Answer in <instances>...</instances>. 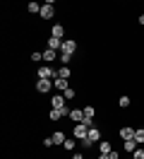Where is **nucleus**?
Returning <instances> with one entry per match:
<instances>
[{
  "instance_id": "nucleus-1",
  "label": "nucleus",
  "mask_w": 144,
  "mask_h": 159,
  "mask_svg": "<svg viewBox=\"0 0 144 159\" xmlns=\"http://www.w3.org/2000/svg\"><path fill=\"white\" fill-rule=\"evenodd\" d=\"M43 22H48V20H53L55 17V0H46L43 2V7H41V15H38Z\"/></svg>"
},
{
  "instance_id": "nucleus-2",
  "label": "nucleus",
  "mask_w": 144,
  "mask_h": 159,
  "mask_svg": "<svg viewBox=\"0 0 144 159\" xmlns=\"http://www.w3.org/2000/svg\"><path fill=\"white\" fill-rule=\"evenodd\" d=\"M38 80H55L58 77V68H53V65H41V68L36 70Z\"/></svg>"
},
{
  "instance_id": "nucleus-3",
  "label": "nucleus",
  "mask_w": 144,
  "mask_h": 159,
  "mask_svg": "<svg viewBox=\"0 0 144 159\" xmlns=\"http://www.w3.org/2000/svg\"><path fill=\"white\" fill-rule=\"evenodd\" d=\"M86 135H89V125H84V123H75L72 125V138L75 140H86Z\"/></svg>"
},
{
  "instance_id": "nucleus-4",
  "label": "nucleus",
  "mask_w": 144,
  "mask_h": 159,
  "mask_svg": "<svg viewBox=\"0 0 144 159\" xmlns=\"http://www.w3.org/2000/svg\"><path fill=\"white\" fill-rule=\"evenodd\" d=\"M77 51H79V43H77V39H70V36H67V39L63 41V51H60V53H70V56H75Z\"/></svg>"
},
{
  "instance_id": "nucleus-5",
  "label": "nucleus",
  "mask_w": 144,
  "mask_h": 159,
  "mask_svg": "<svg viewBox=\"0 0 144 159\" xmlns=\"http://www.w3.org/2000/svg\"><path fill=\"white\" fill-rule=\"evenodd\" d=\"M34 89H36L38 94H48V92L53 89V80H36Z\"/></svg>"
},
{
  "instance_id": "nucleus-6",
  "label": "nucleus",
  "mask_w": 144,
  "mask_h": 159,
  "mask_svg": "<svg viewBox=\"0 0 144 159\" xmlns=\"http://www.w3.org/2000/svg\"><path fill=\"white\" fill-rule=\"evenodd\" d=\"M67 29H65V24H63V22H58V24H53V27H50V36H55V39H63L65 41L67 36Z\"/></svg>"
},
{
  "instance_id": "nucleus-7",
  "label": "nucleus",
  "mask_w": 144,
  "mask_h": 159,
  "mask_svg": "<svg viewBox=\"0 0 144 159\" xmlns=\"http://www.w3.org/2000/svg\"><path fill=\"white\" fill-rule=\"evenodd\" d=\"M67 118L72 123H84V106H77V109H70V116Z\"/></svg>"
},
{
  "instance_id": "nucleus-8",
  "label": "nucleus",
  "mask_w": 144,
  "mask_h": 159,
  "mask_svg": "<svg viewBox=\"0 0 144 159\" xmlns=\"http://www.w3.org/2000/svg\"><path fill=\"white\" fill-rule=\"evenodd\" d=\"M50 109H67V99L63 94H53L50 97Z\"/></svg>"
},
{
  "instance_id": "nucleus-9",
  "label": "nucleus",
  "mask_w": 144,
  "mask_h": 159,
  "mask_svg": "<svg viewBox=\"0 0 144 159\" xmlns=\"http://www.w3.org/2000/svg\"><path fill=\"white\" fill-rule=\"evenodd\" d=\"M46 48H50V51H63V39H55V36H48L46 39Z\"/></svg>"
},
{
  "instance_id": "nucleus-10",
  "label": "nucleus",
  "mask_w": 144,
  "mask_h": 159,
  "mask_svg": "<svg viewBox=\"0 0 144 159\" xmlns=\"http://www.w3.org/2000/svg\"><path fill=\"white\" fill-rule=\"evenodd\" d=\"M118 138H120V140H132L134 138V128H132V125H120Z\"/></svg>"
},
{
  "instance_id": "nucleus-11",
  "label": "nucleus",
  "mask_w": 144,
  "mask_h": 159,
  "mask_svg": "<svg viewBox=\"0 0 144 159\" xmlns=\"http://www.w3.org/2000/svg\"><path fill=\"white\" fill-rule=\"evenodd\" d=\"M67 87H70V80H63V77H55V80H53V89H55L58 94H63Z\"/></svg>"
},
{
  "instance_id": "nucleus-12",
  "label": "nucleus",
  "mask_w": 144,
  "mask_h": 159,
  "mask_svg": "<svg viewBox=\"0 0 144 159\" xmlns=\"http://www.w3.org/2000/svg\"><path fill=\"white\" fill-rule=\"evenodd\" d=\"M43 60H46V63H55V60H60V53H58V51H50V48H43Z\"/></svg>"
},
{
  "instance_id": "nucleus-13",
  "label": "nucleus",
  "mask_w": 144,
  "mask_h": 159,
  "mask_svg": "<svg viewBox=\"0 0 144 159\" xmlns=\"http://www.w3.org/2000/svg\"><path fill=\"white\" fill-rule=\"evenodd\" d=\"M113 145H111V140H101V142H98V154H111V152H113Z\"/></svg>"
},
{
  "instance_id": "nucleus-14",
  "label": "nucleus",
  "mask_w": 144,
  "mask_h": 159,
  "mask_svg": "<svg viewBox=\"0 0 144 159\" xmlns=\"http://www.w3.org/2000/svg\"><path fill=\"white\" fill-rule=\"evenodd\" d=\"M50 138H53V142H55L58 147H63V145H65V140H67V135L63 133V130H55V133H53Z\"/></svg>"
},
{
  "instance_id": "nucleus-15",
  "label": "nucleus",
  "mask_w": 144,
  "mask_h": 159,
  "mask_svg": "<svg viewBox=\"0 0 144 159\" xmlns=\"http://www.w3.org/2000/svg\"><path fill=\"white\" fill-rule=\"evenodd\" d=\"M137 147H139V145H137L134 140H123V149H125V154H130V157H132V152H134Z\"/></svg>"
},
{
  "instance_id": "nucleus-16",
  "label": "nucleus",
  "mask_w": 144,
  "mask_h": 159,
  "mask_svg": "<svg viewBox=\"0 0 144 159\" xmlns=\"http://www.w3.org/2000/svg\"><path fill=\"white\" fill-rule=\"evenodd\" d=\"M58 77L70 80V77H72V68H70V65H60V68H58Z\"/></svg>"
},
{
  "instance_id": "nucleus-17",
  "label": "nucleus",
  "mask_w": 144,
  "mask_h": 159,
  "mask_svg": "<svg viewBox=\"0 0 144 159\" xmlns=\"http://www.w3.org/2000/svg\"><path fill=\"white\" fill-rule=\"evenodd\" d=\"M41 7H43L41 2H29V5H27V12H29V15H41Z\"/></svg>"
},
{
  "instance_id": "nucleus-18",
  "label": "nucleus",
  "mask_w": 144,
  "mask_h": 159,
  "mask_svg": "<svg viewBox=\"0 0 144 159\" xmlns=\"http://www.w3.org/2000/svg\"><path fill=\"white\" fill-rule=\"evenodd\" d=\"M134 142H137V145H139V147H142L144 145V128H134Z\"/></svg>"
},
{
  "instance_id": "nucleus-19",
  "label": "nucleus",
  "mask_w": 144,
  "mask_h": 159,
  "mask_svg": "<svg viewBox=\"0 0 144 159\" xmlns=\"http://www.w3.org/2000/svg\"><path fill=\"white\" fill-rule=\"evenodd\" d=\"M115 104H118V106H120V109H127V106H130V104H132V99H130V97H127V94H123V97H118V101H115Z\"/></svg>"
},
{
  "instance_id": "nucleus-20",
  "label": "nucleus",
  "mask_w": 144,
  "mask_h": 159,
  "mask_svg": "<svg viewBox=\"0 0 144 159\" xmlns=\"http://www.w3.org/2000/svg\"><path fill=\"white\" fill-rule=\"evenodd\" d=\"M63 149H65V152H75V149H77V140H70V138H67L65 145H63Z\"/></svg>"
},
{
  "instance_id": "nucleus-21",
  "label": "nucleus",
  "mask_w": 144,
  "mask_h": 159,
  "mask_svg": "<svg viewBox=\"0 0 144 159\" xmlns=\"http://www.w3.org/2000/svg\"><path fill=\"white\" fill-rule=\"evenodd\" d=\"M63 97H65L67 101H72V99H75V97H77V89H75V87H67V89L63 92Z\"/></svg>"
},
{
  "instance_id": "nucleus-22",
  "label": "nucleus",
  "mask_w": 144,
  "mask_h": 159,
  "mask_svg": "<svg viewBox=\"0 0 144 159\" xmlns=\"http://www.w3.org/2000/svg\"><path fill=\"white\" fill-rule=\"evenodd\" d=\"M72 58H75V56H70V53H60V60H58V63H63V65H70V63H72Z\"/></svg>"
},
{
  "instance_id": "nucleus-23",
  "label": "nucleus",
  "mask_w": 144,
  "mask_h": 159,
  "mask_svg": "<svg viewBox=\"0 0 144 159\" xmlns=\"http://www.w3.org/2000/svg\"><path fill=\"white\" fill-rule=\"evenodd\" d=\"M41 145H43V149H50V147H55V142H53V138H50V135L41 140Z\"/></svg>"
},
{
  "instance_id": "nucleus-24",
  "label": "nucleus",
  "mask_w": 144,
  "mask_h": 159,
  "mask_svg": "<svg viewBox=\"0 0 144 159\" xmlns=\"http://www.w3.org/2000/svg\"><path fill=\"white\" fill-rule=\"evenodd\" d=\"M29 58L34 60V63H41V60H43V51H34V53H31Z\"/></svg>"
},
{
  "instance_id": "nucleus-25",
  "label": "nucleus",
  "mask_w": 144,
  "mask_h": 159,
  "mask_svg": "<svg viewBox=\"0 0 144 159\" xmlns=\"http://www.w3.org/2000/svg\"><path fill=\"white\" fill-rule=\"evenodd\" d=\"M132 159H144V147H137L132 152Z\"/></svg>"
},
{
  "instance_id": "nucleus-26",
  "label": "nucleus",
  "mask_w": 144,
  "mask_h": 159,
  "mask_svg": "<svg viewBox=\"0 0 144 159\" xmlns=\"http://www.w3.org/2000/svg\"><path fill=\"white\" fill-rule=\"evenodd\" d=\"M70 159H86V154H82V152H72Z\"/></svg>"
},
{
  "instance_id": "nucleus-27",
  "label": "nucleus",
  "mask_w": 144,
  "mask_h": 159,
  "mask_svg": "<svg viewBox=\"0 0 144 159\" xmlns=\"http://www.w3.org/2000/svg\"><path fill=\"white\" fill-rule=\"evenodd\" d=\"M108 157H111V159H120V149H113V152H111Z\"/></svg>"
},
{
  "instance_id": "nucleus-28",
  "label": "nucleus",
  "mask_w": 144,
  "mask_h": 159,
  "mask_svg": "<svg viewBox=\"0 0 144 159\" xmlns=\"http://www.w3.org/2000/svg\"><path fill=\"white\" fill-rule=\"evenodd\" d=\"M96 159H111V157H108V154H98Z\"/></svg>"
},
{
  "instance_id": "nucleus-29",
  "label": "nucleus",
  "mask_w": 144,
  "mask_h": 159,
  "mask_svg": "<svg viewBox=\"0 0 144 159\" xmlns=\"http://www.w3.org/2000/svg\"><path fill=\"white\" fill-rule=\"evenodd\" d=\"M139 24H144V15H139Z\"/></svg>"
},
{
  "instance_id": "nucleus-30",
  "label": "nucleus",
  "mask_w": 144,
  "mask_h": 159,
  "mask_svg": "<svg viewBox=\"0 0 144 159\" xmlns=\"http://www.w3.org/2000/svg\"><path fill=\"white\" fill-rule=\"evenodd\" d=\"M86 159H91V157H86Z\"/></svg>"
}]
</instances>
